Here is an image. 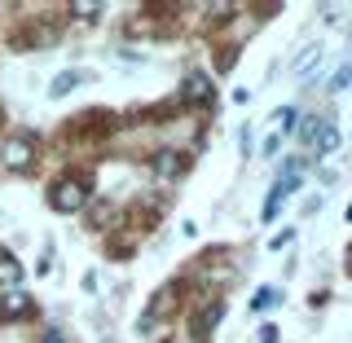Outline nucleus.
<instances>
[{
	"label": "nucleus",
	"instance_id": "obj_12",
	"mask_svg": "<svg viewBox=\"0 0 352 343\" xmlns=\"http://www.w3.org/2000/svg\"><path fill=\"white\" fill-rule=\"evenodd\" d=\"M278 300H282V295L273 291V286H260V291H256V308H273Z\"/></svg>",
	"mask_w": 352,
	"mask_h": 343
},
{
	"label": "nucleus",
	"instance_id": "obj_5",
	"mask_svg": "<svg viewBox=\"0 0 352 343\" xmlns=\"http://www.w3.org/2000/svg\"><path fill=\"white\" fill-rule=\"evenodd\" d=\"M220 313H225V304H207L203 313L194 317V339H207V335H212V326L220 322Z\"/></svg>",
	"mask_w": 352,
	"mask_h": 343
},
{
	"label": "nucleus",
	"instance_id": "obj_9",
	"mask_svg": "<svg viewBox=\"0 0 352 343\" xmlns=\"http://www.w3.org/2000/svg\"><path fill=\"white\" fill-rule=\"evenodd\" d=\"M154 172H159V176H172V172H181V159H176L172 150H163V154H159V163H154Z\"/></svg>",
	"mask_w": 352,
	"mask_h": 343
},
{
	"label": "nucleus",
	"instance_id": "obj_11",
	"mask_svg": "<svg viewBox=\"0 0 352 343\" xmlns=\"http://www.w3.org/2000/svg\"><path fill=\"white\" fill-rule=\"evenodd\" d=\"M317 58H322V49H317V44H313V49H304V53H300V62H295V75H304Z\"/></svg>",
	"mask_w": 352,
	"mask_h": 343
},
{
	"label": "nucleus",
	"instance_id": "obj_4",
	"mask_svg": "<svg viewBox=\"0 0 352 343\" xmlns=\"http://www.w3.org/2000/svg\"><path fill=\"white\" fill-rule=\"evenodd\" d=\"M31 313V300L22 291H5L0 295V322H18V317Z\"/></svg>",
	"mask_w": 352,
	"mask_h": 343
},
{
	"label": "nucleus",
	"instance_id": "obj_13",
	"mask_svg": "<svg viewBox=\"0 0 352 343\" xmlns=\"http://www.w3.org/2000/svg\"><path fill=\"white\" fill-rule=\"evenodd\" d=\"M348 80H352V62H344L335 71V80H330V88H348Z\"/></svg>",
	"mask_w": 352,
	"mask_h": 343
},
{
	"label": "nucleus",
	"instance_id": "obj_6",
	"mask_svg": "<svg viewBox=\"0 0 352 343\" xmlns=\"http://www.w3.org/2000/svg\"><path fill=\"white\" fill-rule=\"evenodd\" d=\"M308 146H313L317 154H330V150H335V146H339V128H335V124H330V119H326V124H322V128H317V137H313V141H308Z\"/></svg>",
	"mask_w": 352,
	"mask_h": 343
},
{
	"label": "nucleus",
	"instance_id": "obj_10",
	"mask_svg": "<svg viewBox=\"0 0 352 343\" xmlns=\"http://www.w3.org/2000/svg\"><path fill=\"white\" fill-rule=\"evenodd\" d=\"M273 119H278V137H282V132H291V128H295V110H291V106L273 110Z\"/></svg>",
	"mask_w": 352,
	"mask_h": 343
},
{
	"label": "nucleus",
	"instance_id": "obj_1",
	"mask_svg": "<svg viewBox=\"0 0 352 343\" xmlns=\"http://www.w3.org/2000/svg\"><path fill=\"white\" fill-rule=\"evenodd\" d=\"M84 203H88V181H84V176H62V181L49 190V207H53V212H80Z\"/></svg>",
	"mask_w": 352,
	"mask_h": 343
},
{
	"label": "nucleus",
	"instance_id": "obj_14",
	"mask_svg": "<svg viewBox=\"0 0 352 343\" xmlns=\"http://www.w3.org/2000/svg\"><path fill=\"white\" fill-rule=\"evenodd\" d=\"M75 14H80L84 22H93L97 14H102V5H75Z\"/></svg>",
	"mask_w": 352,
	"mask_h": 343
},
{
	"label": "nucleus",
	"instance_id": "obj_17",
	"mask_svg": "<svg viewBox=\"0 0 352 343\" xmlns=\"http://www.w3.org/2000/svg\"><path fill=\"white\" fill-rule=\"evenodd\" d=\"M44 343H66V339L58 335V330H49V335H44Z\"/></svg>",
	"mask_w": 352,
	"mask_h": 343
},
{
	"label": "nucleus",
	"instance_id": "obj_16",
	"mask_svg": "<svg viewBox=\"0 0 352 343\" xmlns=\"http://www.w3.org/2000/svg\"><path fill=\"white\" fill-rule=\"evenodd\" d=\"M260 343H278V330H273V326H260Z\"/></svg>",
	"mask_w": 352,
	"mask_h": 343
},
{
	"label": "nucleus",
	"instance_id": "obj_3",
	"mask_svg": "<svg viewBox=\"0 0 352 343\" xmlns=\"http://www.w3.org/2000/svg\"><path fill=\"white\" fill-rule=\"evenodd\" d=\"M181 102H185V106H203V102H212V80H207L203 71H194L190 80H185V88H181Z\"/></svg>",
	"mask_w": 352,
	"mask_h": 343
},
{
	"label": "nucleus",
	"instance_id": "obj_2",
	"mask_svg": "<svg viewBox=\"0 0 352 343\" xmlns=\"http://www.w3.org/2000/svg\"><path fill=\"white\" fill-rule=\"evenodd\" d=\"M31 159H36V137H31V132H18L5 146V168L22 172V168H31Z\"/></svg>",
	"mask_w": 352,
	"mask_h": 343
},
{
	"label": "nucleus",
	"instance_id": "obj_7",
	"mask_svg": "<svg viewBox=\"0 0 352 343\" xmlns=\"http://www.w3.org/2000/svg\"><path fill=\"white\" fill-rule=\"evenodd\" d=\"M22 282V264L14 256H0V286H9V291H18Z\"/></svg>",
	"mask_w": 352,
	"mask_h": 343
},
{
	"label": "nucleus",
	"instance_id": "obj_15",
	"mask_svg": "<svg viewBox=\"0 0 352 343\" xmlns=\"http://www.w3.org/2000/svg\"><path fill=\"white\" fill-rule=\"evenodd\" d=\"M326 124V119H308V124H304V141H313L317 137V128H322Z\"/></svg>",
	"mask_w": 352,
	"mask_h": 343
},
{
	"label": "nucleus",
	"instance_id": "obj_8",
	"mask_svg": "<svg viewBox=\"0 0 352 343\" xmlns=\"http://www.w3.org/2000/svg\"><path fill=\"white\" fill-rule=\"evenodd\" d=\"M80 80H84L80 71H62L58 80L49 84V97H66V93H71V88H80Z\"/></svg>",
	"mask_w": 352,
	"mask_h": 343
}]
</instances>
